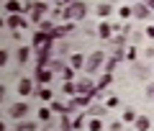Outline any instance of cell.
Returning <instances> with one entry per match:
<instances>
[{"label":"cell","instance_id":"cell-2","mask_svg":"<svg viewBox=\"0 0 154 131\" xmlns=\"http://www.w3.org/2000/svg\"><path fill=\"white\" fill-rule=\"evenodd\" d=\"M18 90H21V93H28V90H31V85H28V80H23V82H21V87H18Z\"/></svg>","mask_w":154,"mask_h":131},{"label":"cell","instance_id":"cell-3","mask_svg":"<svg viewBox=\"0 0 154 131\" xmlns=\"http://www.w3.org/2000/svg\"><path fill=\"white\" fill-rule=\"evenodd\" d=\"M18 8H21V5H18L16 0H13V3H8V11H13V13H16V11H18Z\"/></svg>","mask_w":154,"mask_h":131},{"label":"cell","instance_id":"cell-1","mask_svg":"<svg viewBox=\"0 0 154 131\" xmlns=\"http://www.w3.org/2000/svg\"><path fill=\"white\" fill-rule=\"evenodd\" d=\"M136 126H139L141 131H146V129H149V121H146V118H139V123H136Z\"/></svg>","mask_w":154,"mask_h":131}]
</instances>
